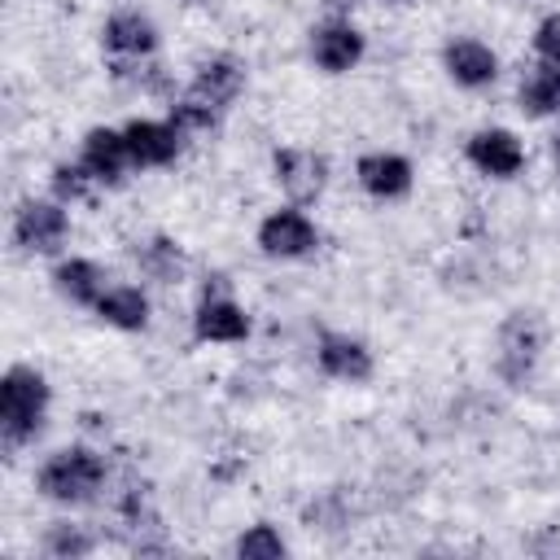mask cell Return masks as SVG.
I'll return each mask as SVG.
<instances>
[{
    "instance_id": "22",
    "label": "cell",
    "mask_w": 560,
    "mask_h": 560,
    "mask_svg": "<svg viewBox=\"0 0 560 560\" xmlns=\"http://www.w3.org/2000/svg\"><path fill=\"white\" fill-rule=\"evenodd\" d=\"M219 118H223V109H214L210 101H201L197 92H179V101L171 105V122L184 131V136H192V131H214L219 127Z\"/></svg>"
},
{
    "instance_id": "25",
    "label": "cell",
    "mask_w": 560,
    "mask_h": 560,
    "mask_svg": "<svg viewBox=\"0 0 560 560\" xmlns=\"http://www.w3.org/2000/svg\"><path fill=\"white\" fill-rule=\"evenodd\" d=\"M534 52H538V61L560 66V9L547 13V18L534 26Z\"/></svg>"
},
{
    "instance_id": "6",
    "label": "cell",
    "mask_w": 560,
    "mask_h": 560,
    "mask_svg": "<svg viewBox=\"0 0 560 560\" xmlns=\"http://www.w3.org/2000/svg\"><path fill=\"white\" fill-rule=\"evenodd\" d=\"M271 171H276L280 192H284L293 206L319 201V192H324V184H328V158L315 153V149H276V153H271Z\"/></svg>"
},
{
    "instance_id": "8",
    "label": "cell",
    "mask_w": 560,
    "mask_h": 560,
    "mask_svg": "<svg viewBox=\"0 0 560 560\" xmlns=\"http://www.w3.org/2000/svg\"><path fill=\"white\" fill-rule=\"evenodd\" d=\"M122 136L136 166H171L184 153V131L171 118H131Z\"/></svg>"
},
{
    "instance_id": "21",
    "label": "cell",
    "mask_w": 560,
    "mask_h": 560,
    "mask_svg": "<svg viewBox=\"0 0 560 560\" xmlns=\"http://www.w3.org/2000/svg\"><path fill=\"white\" fill-rule=\"evenodd\" d=\"M92 547H96V538L83 525L52 521L44 529V556H52V560H79V556H92Z\"/></svg>"
},
{
    "instance_id": "26",
    "label": "cell",
    "mask_w": 560,
    "mask_h": 560,
    "mask_svg": "<svg viewBox=\"0 0 560 560\" xmlns=\"http://www.w3.org/2000/svg\"><path fill=\"white\" fill-rule=\"evenodd\" d=\"M551 162H556V171H560V122H556V131H551Z\"/></svg>"
},
{
    "instance_id": "2",
    "label": "cell",
    "mask_w": 560,
    "mask_h": 560,
    "mask_svg": "<svg viewBox=\"0 0 560 560\" xmlns=\"http://www.w3.org/2000/svg\"><path fill=\"white\" fill-rule=\"evenodd\" d=\"M105 486V459L74 442V446H61L52 451L39 468H35V490L48 499V503H61V508H83L101 494Z\"/></svg>"
},
{
    "instance_id": "11",
    "label": "cell",
    "mask_w": 560,
    "mask_h": 560,
    "mask_svg": "<svg viewBox=\"0 0 560 560\" xmlns=\"http://www.w3.org/2000/svg\"><path fill=\"white\" fill-rule=\"evenodd\" d=\"M79 162H83L88 175H92L96 184H105V188H118V184L127 179V171L136 166L131 153H127V136H122V127H92V131L83 136V153H79Z\"/></svg>"
},
{
    "instance_id": "16",
    "label": "cell",
    "mask_w": 560,
    "mask_h": 560,
    "mask_svg": "<svg viewBox=\"0 0 560 560\" xmlns=\"http://www.w3.org/2000/svg\"><path fill=\"white\" fill-rule=\"evenodd\" d=\"M101 44L118 57H149V52H158V26L136 9H118L105 18Z\"/></svg>"
},
{
    "instance_id": "5",
    "label": "cell",
    "mask_w": 560,
    "mask_h": 560,
    "mask_svg": "<svg viewBox=\"0 0 560 560\" xmlns=\"http://www.w3.org/2000/svg\"><path fill=\"white\" fill-rule=\"evenodd\" d=\"M319 245V228L311 223L306 210L298 206H284V210H271L262 223H258V249L267 258H280V262H293V258H306L315 254Z\"/></svg>"
},
{
    "instance_id": "10",
    "label": "cell",
    "mask_w": 560,
    "mask_h": 560,
    "mask_svg": "<svg viewBox=\"0 0 560 560\" xmlns=\"http://www.w3.org/2000/svg\"><path fill=\"white\" fill-rule=\"evenodd\" d=\"M468 162L490 179H512L525 166V144L508 127H481L468 136Z\"/></svg>"
},
{
    "instance_id": "9",
    "label": "cell",
    "mask_w": 560,
    "mask_h": 560,
    "mask_svg": "<svg viewBox=\"0 0 560 560\" xmlns=\"http://www.w3.org/2000/svg\"><path fill=\"white\" fill-rule=\"evenodd\" d=\"M315 359H319V372L324 376H332V381H346V385H363V381H372V350H368V341H359V337H350V332H319V341H315Z\"/></svg>"
},
{
    "instance_id": "19",
    "label": "cell",
    "mask_w": 560,
    "mask_h": 560,
    "mask_svg": "<svg viewBox=\"0 0 560 560\" xmlns=\"http://www.w3.org/2000/svg\"><path fill=\"white\" fill-rule=\"evenodd\" d=\"M516 105L525 118H547V114H560V66L551 61H538L521 88H516Z\"/></svg>"
},
{
    "instance_id": "13",
    "label": "cell",
    "mask_w": 560,
    "mask_h": 560,
    "mask_svg": "<svg viewBox=\"0 0 560 560\" xmlns=\"http://www.w3.org/2000/svg\"><path fill=\"white\" fill-rule=\"evenodd\" d=\"M442 70L459 83V88H490L499 79V57L490 44L472 39V35H459L442 48Z\"/></svg>"
},
{
    "instance_id": "24",
    "label": "cell",
    "mask_w": 560,
    "mask_h": 560,
    "mask_svg": "<svg viewBox=\"0 0 560 560\" xmlns=\"http://www.w3.org/2000/svg\"><path fill=\"white\" fill-rule=\"evenodd\" d=\"M48 184H52V197L70 206V201H83V197H88V188H92L96 179L88 175V166H83V162H57V166H52V175H48Z\"/></svg>"
},
{
    "instance_id": "27",
    "label": "cell",
    "mask_w": 560,
    "mask_h": 560,
    "mask_svg": "<svg viewBox=\"0 0 560 560\" xmlns=\"http://www.w3.org/2000/svg\"><path fill=\"white\" fill-rule=\"evenodd\" d=\"M328 4H337V9H346V4H354V0H328Z\"/></svg>"
},
{
    "instance_id": "1",
    "label": "cell",
    "mask_w": 560,
    "mask_h": 560,
    "mask_svg": "<svg viewBox=\"0 0 560 560\" xmlns=\"http://www.w3.org/2000/svg\"><path fill=\"white\" fill-rule=\"evenodd\" d=\"M48 402H52V389H48L44 372H35L31 363L4 368V376H0V442H4V451H22L26 442L39 438Z\"/></svg>"
},
{
    "instance_id": "18",
    "label": "cell",
    "mask_w": 560,
    "mask_h": 560,
    "mask_svg": "<svg viewBox=\"0 0 560 560\" xmlns=\"http://www.w3.org/2000/svg\"><path fill=\"white\" fill-rule=\"evenodd\" d=\"M92 311L109 328H122V332H144L149 328V298L136 284H109Z\"/></svg>"
},
{
    "instance_id": "14",
    "label": "cell",
    "mask_w": 560,
    "mask_h": 560,
    "mask_svg": "<svg viewBox=\"0 0 560 560\" xmlns=\"http://www.w3.org/2000/svg\"><path fill=\"white\" fill-rule=\"evenodd\" d=\"M192 337L197 341H219V346L245 341L249 337V315L228 293H210L206 289V298H201V306L192 315Z\"/></svg>"
},
{
    "instance_id": "15",
    "label": "cell",
    "mask_w": 560,
    "mask_h": 560,
    "mask_svg": "<svg viewBox=\"0 0 560 560\" xmlns=\"http://www.w3.org/2000/svg\"><path fill=\"white\" fill-rule=\"evenodd\" d=\"M188 92H197L201 101H210L214 109L228 114V105L245 92V66H241L232 52H214V57H206V61L197 66Z\"/></svg>"
},
{
    "instance_id": "3",
    "label": "cell",
    "mask_w": 560,
    "mask_h": 560,
    "mask_svg": "<svg viewBox=\"0 0 560 560\" xmlns=\"http://www.w3.org/2000/svg\"><path fill=\"white\" fill-rule=\"evenodd\" d=\"M499 354H494V372L508 381V385H525L542 346H547V319L538 311H512L503 324H499V337H494Z\"/></svg>"
},
{
    "instance_id": "23",
    "label": "cell",
    "mask_w": 560,
    "mask_h": 560,
    "mask_svg": "<svg viewBox=\"0 0 560 560\" xmlns=\"http://www.w3.org/2000/svg\"><path fill=\"white\" fill-rule=\"evenodd\" d=\"M232 551H236L241 560H280V556L289 551V542L280 538V529H276V525L258 521V525H249L245 534H236Z\"/></svg>"
},
{
    "instance_id": "28",
    "label": "cell",
    "mask_w": 560,
    "mask_h": 560,
    "mask_svg": "<svg viewBox=\"0 0 560 560\" xmlns=\"http://www.w3.org/2000/svg\"><path fill=\"white\" fill-rule=\"evenodd\" d=\"M385 4H407V0H385Z\"/></svg>"
},
{
    "instance_id": "12",
    "label": "cell",
    "mask_w": 560,
    "mask_h": 560,
    "mask_svg": "<svg viewBox=\"0 0 560 560\" xmlns=\"http://www.w3.org/2000/svg\"><path fill=\"white\" fill-rule=\"evenodd\" d=\"M354 179H359V188H363L368 197H376V201H398V197L411 192L416 171H411V162H407L402 153L376 149V153H363V158L354 162Z\"/></svg>"
},
{
    "instance_id": "20",
    "label": "cell",
    "mask_w": 560,
    "mask_h": 560,
    "mask_svg": "<svg viewBox=\"0 0 560 560\" xmlns=\"http://www.w3.org/2000/svg\"><path fill=\"white\" fill-rule=\"evenodd\" d=\"M136 262H140V271L149 276V280H158V284H175L179 276H184V267H188V254H184V245L175 241V236H149L140 249H136Z\"/></svg>"
},
{
    "instance_id": "7",
    "label": "cell",
    "mask_w": 560,
    "mask_h": 560,
    "mask_svg": "<svg viewBox=\"0 0 560 560\" xmlns=\"http://www.w3.org/2000/svg\"><path fill=\"white\" fill-rule=\"evenodd\" d=\"M363 52H368L363 31L350 26V22H341V18H332V22H324V26L311 31V57H315V66L324 74H350L363 61Z\"/></svg>"
},
{
    "instance_id": "4",
    "label": "cell",
    "mask_w": 560,
    "mask_h": 560,
    "mask_svg": "<svg viewBox=\"0 0 560 560\" xmlns=\"http://www.w3.org/2000/svg\"><path fill=\"white\" fill-rule=\"evenodd\" d=\"M70 236L66 201L57 197H26L13 210V245L26 254H57Z\"/></svg>"
},
{
    "instance_id": "17",
    "label": "cell",
    "mask_w": 560,
    "mask_h": 560,
    "mask_svg": "<svg viewBox=\"0 0 560 560\" xmlns=\"http://www.w3.org/2000/svg\"><path fill=\"white\" fill-rule=\"evenodd\" d=\"M52 289L66 302H74V306H96L109 284H105V267L101 262H92V258H61L52 267Z\"/></svg>"
}]
</instances>
